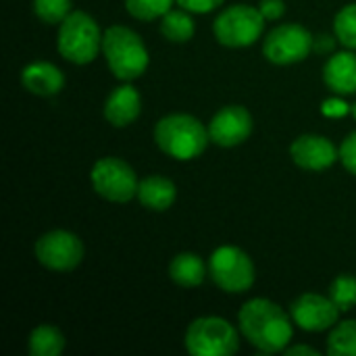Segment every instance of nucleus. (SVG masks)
<instances>
[{"label": "nucleus", "instance_id": "17", "mask_svg": "<svg viewBox=\"0 0 356 356\" xmlns=\"http://www.w3.org/2000/svg\"><path fill=\"white\" fill-rule=\"evenodd\" d=\"M177 198V188L163 175H148L138 186V200L150 211H167Z\"/></svg>", "mask_w": 356, "mask_h": 356}, {"label": "nucleus", "instance_id": "15", "mask_svg": "<svg viewBox=\"0 0 356 356\" xmlns=\"http://www.w3.org/2000/svg\"><path fill=\"white\" fill-rule=\"evenodd\" d=\"M323 81L325 86L340 96L355 94L356 92V52L344 50L336 52L327 58L323 67Z\"/></svg>", "mask_w": 356, "mask_h": 356}, {"label": "nucleus", "instance_id": "28", "mask_svg": "<svg viewBox=\"0 0 356 356\" xmlns=\"http://www.w3.org/2000/svg\"><path fill=\"white\" fill-rule=\"evenodd\" d=\"M175 2H177V6H181L190 13H211L223 4V0H175Z\"/></svg>", "mask_w": 356, "mask_h": 356}, {"label": "nucleus", "instance_id": "30", "mask_svg": "<svg viewBox=\"0 0 356 356\" xmlns=\"http://www.w3.org/2000/svg\"><path fill=\"white\" fill-rule=\"evenodd\" d=\"M323 113L325 115H344V113H348V106L342 100H327L323 104Z\"/></svg>", "mask_w": 356, "mask_h": 356}, {"label": "nucleus", "instance_id": "8", "mask_svg": "<svg viewBox=\"0 0 356 356\" xmlns=\"http://www.w3.org/2000/svg\"><path fill=\"white\" fill-rule=\"evenodd\" d=\"M92 188L108 202H129L138 196V175L129 163L117 156H104L94 163L90 173Z\"/></svg>", "mask_w": 356, "mask_h": 356}, {"label": "nucleus", "instance_id": "22", "mask_svg": "<svg viewBox=\"0 0 356 356\" xmlns=\"http://www.w3.org/2000/svg\"><path fill=\"white\" fill-rule=\"evenodd\" d=\"M334 33L342 46L356 50V2L340 8L334 19Z\"/></svg>", "mask_w": 356, "mask_h": 356}, {"label": "nucleus", "instance_id": "20", "mask_svg": "<svg viewBox=\"0 0 356 356\" xmlns=\"http://www.w3.org/2000/svg\"><path fill=\"white\" fill-rule=\"evenodd\" d=\"M65 350V336L54 325H38L27 340L31 356H58Z\"/></svg>", "mask_w": 356, "mask_h": 356}, {"label": "nucleus", "instance_id": "18", "mask_svg": "<svg viewBox=\"0 0 356 356\" xmlns=\"http://www.w3.org/2000/svg\"><path fill=\"white\" fill-rule=\"evenodd\" d=\"M169 277L181 288H196L207 277L202 259L194 252H179L169 263Z\"/></svg>", "mask_w": 356, "mask_h": 356}, {"label": "nucleus", "instance_id": "9", "mask_svg": "<svg viewBox=\"0 0 356 356\" xmlns=\"http://www.w3.org/2000/svg\"><path fill=\"white\" fill-rule=\"evenodd\" d=\"M315 50V35L300 23H284L273 27L265 42L263 54L273 65H294Z\"/></svg>", "mask_w": 356, "mask_h": 356}, {"label": "nucleus", "instance_id": "23", "mask_svg": "<svg viewBox=\"0 0 356 356\" xmlns=\"http://www.w3.org/2000/svg\"><path fill=\"white\" fill-rule=\"evenodd\" d=\"M330 298L340 309V313H346L356 307V277L355 275H338L330 286Z\"/></svg>", "mask_w": 356, "mask_h": 356}, {"label": "nucleus", "instance_id": "21", "mask_svg": "<svg viewBox=\"0 0 356 356\" xmlns=\"http://www.w3.org/2000/svg\"><path fill=\"white\" fill-rule=\"evenodd\" d=\"M327 355L330 356H356V321L336 323L327 338Z\"/></svg>", "mask_w": 356, "mask_h": 356}, {"label": "nucleus", "instance_id": "26", "mask_svg": "<svg viewBox=\"0 0 356 356\" xmlns=\"http://www.w3.org/2000/svg\"><path fill=\"white\" fill-rule=\"evenodd\" d=\"M340 161L348 173L356 175V131L348 134L340 146Z\"/></svg>", "mask_w": 356, "mask_h": 356}, {"label": "nucleus", "instance_id": "25", "mask_svg": "<svg viewBox=\"0 0 356 356\" xmlns=\"http://www.w3.org/2000/svg\"><path fill=\"white\" fill-rule=\"evenodd\" d=\"M33 13L48 25H60L71 15V0H33Z\"/></svg>", "mask_w": 356, "mask_h": 356}, {"label": "nucleus", "instance_id": "4", "mask_svg": "<svg viewBox=\"0 0 356 356\" xmlns=\"http://www.w3.org/2000/svg\"><path fill=\"white\" fill-rule=\"evenodd\" d=\"M102 35L104 33H100V27L92 15L71 10L58 27L56 48L65 60L73 65H88L102 50Z\"/></svg>", "mask_w": 356, "mask_h": 356}, {"label": "nucleus", "instance_id": "24", "mask_svg": "<svg viewBox=\"0 0 356 356\" xmlns=\"http://www.w3.org/2000/svg\"><path fill=\"white\" fill-rule=\"evenodd\" d=\"M173 2L175 0H125V8L140 21H154L169 13Z\"/></svg>", "mask_w": 356, "mask_h": 356}, {"label": "nucleus", "instance_id": "29", "mask_svg": "<svg viewBox=\"0 0 356 356\" xmlns=\"http://www.w3.org/2000/svg\"><path fill=\"white\" fill-rule=\"evenodd\" d=\"M336 35H330V33H321L315 38V50L319 54H334V48H336Z\"/></svg>", "mask_w": 356, "mask_h": 356}, {"label": "nucleus", "instance_id": "3", "mask_svg": "<svg viewBox=\"0 0 356 356\" xmlns=\"http://www.w3.org/2000/svg\"><path fill=\"white\" fill-rule=\"evenodd\" d=\"M102 54L111 73L121 81L138 79L150 63L146 44L134 29L125 25H111L104 31Z\"/></svg>", "mask_w": 356, "mask_h": 356}, {"label": "nucleus", "instance_id": "16", "mask_svg": "<svg viewBox=\"0 0 356 356\" xmlns=\"http://www.w3.org/2000/svg\"><path fill=\"white\" fill-rule=\"evenodd\" d=\"M21 83L35 96H56L65 86V75L56 65L48 60H35L21 71Z\"/></svg>", "mask_w": 356, "mask_h": 356}, {"label": "nucleus", "instance_id": "1", "mask_svg": "<svg viewBox=\"0 0 356 356\" xmlns=\"http://www.w3.org/2000/svg\"><path fill=\"white\" fill-rule=\"evenodd\" d=\"M242 336L265 355L284 353L292 342L294 327L286 311L267 298L248 300L238 315Z\"/></svg>", "mask_w": 356, "mask_h": 356}, {"label": "nucleus", "instance_id": "11", "mask_svg": "<svg viewBox=\"0 0 356 356\" xmlns=\"http://www.w3.org/2000/svg\"><path fill=\"white\" fill-rule=\"evenodd\" d=\"M290 317L305 332H325L338 323L340 309L330 296L307 292L290 305Z\"/></svg>", "mask_w": 356, "mask_h": 356}, {"label": "nucleus", "instance_id": "2", "mask_svg": "<svg viewBox=\"0 0 356 356\" xmlns=\"http://www.w3.org/2000/svg\"><path fill=\"white\" fill-rule=\"evenodd\" d=\"M156 146L175 161H192L200 156L209 142V127H204L196 117L186 113H173L154 125Z\"/></svg>", "mask_w": 356, "mask_h": 356}, {"label": "nucleus", "instance_id": "14", "mask_svg": "<svg viewBox=\"0 0 356 356\" xmlns=\"http://www.w3.org/2000/svg\"><path fill=\"white\" fill-rule=\"evenodd\" d=\"M142 113V96L140 92L125 81V86L115 88L104 102V119L113 127L131 125Z\"/></svg>", "mask_w": 356, "mask_h": 356}, {"label": "nucleus", "instance_id": "7", "mask_svg": "<svg viewBox=\"0 0 356 356\" xmlns=\"http://www.w3.org/2000/svg\"><path fill=\"white\" fill-rule=\"evenodd\" d=\"M213 282L229 294H242L254 284V263L238 246H219L209 259Z\"/></svg>", "mask_w": 356, "mask_h": 356}, {"label": "nucleus", "instance_id": "27", "mask_svg": "<svg viewBox=\"0 0 356 356\" xmlns=\"http://www.w3.org/2000/svg\"><path fill=\"white\" fill-rule=\"evenodd\" d=\"M259 10L265 17V21H277L286 13V2L284 0H261Z\"/></svg>", "mask_w": 356, "mask_h": 356}, {"label": "nucleus", "instance_id": "5", "mask_svg": "<svg viewBox=\"0 0 356 356\" xmlns=\"http://www.w3.org/2000/svg\"><path fill=\"white\" fill-rule=\"evenodd\" d=\"M186 348L192 356H229L238 353L240 336L223 317H198L186 330Z\"/></svg>", "mask_w": 356, "mask_h": 356}, {"label": "nucleus", "instance_id": "6", "mask_svg": "<svg viewBox=\"0 0 356 356\" xmlns=\"http://www.w3.org/2000/svg\"><path fill=\"white\" fill-rule=\"evenodd\" d=\"M265 29V17L259 6L234 4L219 13L215 19L213 31L219 44L227 48H246L252 46Z\"/></svg>", "mask_w": 356, "mask_h": 356}, {"label": "nucleus", "instance_id": "12", "mask_svg": "<svg viewBox=\"0 0 356 356\" xmlns=\"http://www.w3.org/2000/svg\"><path fill=\"white\" fill-rule=\"evenodd\" d=\"M250 134H252V115L240 104L223 106L213 115L209 123L211 142L223 148L240 146L242 142L248 140Z\"/></svg>", "mask_w": 356, "mask_h": 356}, {"label": "nucleus", "instance_id": "31", "mask_svg": "<svg viewBox=\"0 0 356 356\" xmlns=\"http://www.w3.org/2000/svg\"><path fill=\"white\" fill-rule=\"evenodd\" d=\"M284 353H286V355H309V356L319 355V353H317L315 348H311V346H288Z\"/></svg>", "mask_w": 356, "mask_h": 356}, {"label": "nucleus", "instance_id": "32", "mask_svg": "<svg viewBox=\"0 0 356 356\" xmlns=\"http://www.w3.org/2000/svg\"><path fill=\"white\" fill-rule=\"evenodd\" d=\"M353 115H355V119H356V102H355V106H353Z\"/></svg>", "mask_w": 356, "mask_h": 356}, {"label": "nucleus", "instance_id": "13", "mask_svg": "<svg viewBox=\"0 0 356 356\" xmlns=\"http://www.w3.org/2000/svg\"><path fill=\"white\" fill-rule=\"evenodd\" d=\"M290 156L305 171H325L340 159V148H336L325 136L305 134L292 142Z\"/></svg>", "mask_w": 356, "mask_h": 356}, {"label": "nucleus", "instance_id": "10", "mask_svg": "<svg viewBox=\"0 0 356 356\" xmlns=\"http://www.w3.org/2000/svg\"><path fill=\"white\" fill-rule=\"evenodd\" d=\"M33 254L50 271H73L83 261V242L67 229H52L35 240Z\"/></svg>", "mask_w": 356, "mask_h": 356}, {"label": "nucleus", "instance_id": "19", "mask_svg": "<svg viewBox=\"0 0 356 356\" xmlns=\"http://www.w3.org/2000/svg\"><path fill=\"white\" fill-rule=\"evenodd\" d=\"M194 31H196L194 19L186 8H171L161 17V33L173 44H184L192 40Z\"/></svg>", "mask_w": 356, "mask_h": 356}]
</instances>
